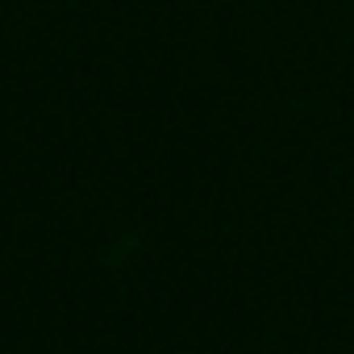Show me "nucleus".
Listing matches in <instances>:
<instances>
[]
</instances>
